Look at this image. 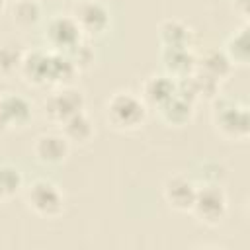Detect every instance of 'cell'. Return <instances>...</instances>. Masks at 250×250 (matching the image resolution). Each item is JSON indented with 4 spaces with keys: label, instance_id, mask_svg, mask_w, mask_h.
Wrapping results in <instances>:
<instances>
[{
    "label": "cell",
    "instance_id": "cell-22",
    "mask_svg": "<svg viewBox=\"0 0 250 250\" xmlns=\"http://www.w3.org/2000/svg\"><path fill=\"white\" fill-rule=\"evenodd\" d=\"M66 57L70 59V62L76 66L78 72L90 70V68L94 66V62H96V49H94V45H92V39H86V37H84L76 47H72V49L66 53Z\"/></svg>",
    "mask_w": 250,
    "mask_h": 250
},
{
    "label": "cell",
    "instance_id": "cell-7",
    "mask_svg": "<svg viewBox=\"0 0 250 250\" xmlns=\"http://www.w3.org/2000/svg\"><path fill=\"white\" fill-rule=\"evenodd\" d=\"M86 39L104 37L111 27V12L102 0H82L70 14Z\"/></svg>",
    "mask_w": 250,
    "mask_h": 250
},
{
    "label": "cell",
    "instance_id": "cell-16",
    "mask_svg": "<svg viewBox=\"0 0 250 250\" xmlns=\"http://www.w3.org/2000/svg\"><path fill=\"white\" fill-rule=\"evenodd\" d=\"M160 47H191L193 31L191 27L178 18H166L158 23L156 29Z\"/></svg>",
    "mask_w": 250,
    "mask_h": 250
},
{
    "label": "cell",
    "instance_id": "cell-21",
    "mask_svg": "<svg viewBox=\"0 0 250 250\" xmlns=\"http://www.w3.org/2000/svg\"><path fill=\"white\" fill-rule=\"evenodd\" d=\"M25 188L23 174L16 164L2 162L0 164V193L4 199H10L18 193H21Z\"/></svg>",
    "mask_w": 250,
    "mask_h": 250
},
{
    "label": "cell",
    "instance_id": "cell-12",
    "mask_svg": "<svg viewBox=\"0 0 250 250\" xmlns=\"http://www.w3.org/2000/svg\"><path fill=\"white\" fill-rule=\"evenodd\" d=\"M162 72L172 78H184L197 70V55L191 47H160Z\"/></svg>",
    "mask_w": 250,
    "mask_h": 250
},
{
    "label": "cell",
    "instance_id": "cell-27",
    "mask_svg": "<svg viewBox=\"0 0 250 250\" xmlns=\"http://www.w3.org/2000/svg\"><path fill=\"white\" fill-rule=\"evenodd\" d=\"M37 2H39V0H37Z\"/></svg>",
    "mask_w": 250,
    "mask_h": 250
},
{
    "label": "cell",
    "instance_id": "cell-19",
    "mask_svg": "<svg viewBox=\"0 0 250 250\" xmlns=\"http://www.w3.org/2000/svg\"><path fill=\"white\" fill-rule=\"evenodd\" d=\"M25 49L21 43L14 39L0 41V78H8L20 72Z\"/></svg>",
    "mask_w": 250,
    "mask_h": 250
},
{
    "label": "cell",
    "instance_id": "cell-25",
    "mask_svg": "<svg viewBox=\"0 0 250 250\" xmlns=\"http://www.w3.org/2000/svg\"><path fill=\"white\" fill-rule=\"evenodd\" d=\"M6 4H8V0H0V16H2V12L6 10Z\"/></svg>",
    "mask_w": 250,
    "mask_h": 250
},
{
    "label": "cell",
    "instance_id": "cell-6",
    "mask_svg": "<svg viewBox=\"0 0 250 250\" xmlns=\"http://www.w3.org/2000/svg\"><path fill=\"white\" fill-rule=\"evenodd\" d=\"M82 109H86V98H84L82 90L74 88L72 84L53 88L51 94L43 102V115L51 123H57V125H61L64 119H68L70 115H74Z\"/></svg>",
    "mask_w": 250,
    "mask_h": 250
},
{
    "label": "cell",
    "instance_id": "cell-17",
    "mask_svg": "<svg viewBox=\"0 0 250 250\" xmlns=\"http://www.w3.org/2000/svg\"><path fill=\"white\" fill-rule=\"evenodd\" d=\"M234 68L236 66L230 62V59L225 55L223 49H211L201 57H197V70L219 82H225L227 78H230Z\"/></svg>",
    "mask_w": 250,
    "mask_h": 250
},
{
    "label": "cell",
    "instance_id": "cell-3",
    "mask_svg": "<svg viewBox=\"0 0 250 250\" xmlns=\"http://www.w3.org/2000/svg\"><path fill=\"white\" fill-rule=\"evenodd\" d=\"M148 117V105L131 90H117L104 102V119L117 133L139 131Z\"/></svg>",
    "mask_w": 250,
    "mask_h": 250
},
{
    "label": "cell",
    "instance_id": "cell-23",
    "mask_svg": "<svg viewBox=\"0 0 250 250\" xmlns=\"http://www.w3.org/2000/svg\"><path fill=\"white\" fill-rule=\"evenodd\" d=\"M199 176H201V184H221L223 178L227 176V168L221 162L209 160V162H203L201 164Z\"/></svg>",
    "mask_w": 250,
    "mask_h": 250
},
{
    "label": "cell",
    "instance_id": "cell-14",
    "mask_svg": "<svg viewBox=\"0 0 250 250\" xmlns=\"http://www.w3.org/2000/svg\"><path fill=\"white\" fill-rule=\"evenodd\" d=\"M176 94V78L166 72H152L141 84V98L148 107H158Z\"/></svg>",
    "mask_w": 250,
    "mask_h": 250
},
{
    "label": "cell",
    "instance_id": "cell-20",
    "mask_svg": "<svg viewBox=\"0 0 250 250\" xmlns=\"http://www.w3.org/2000/svg\"><path fill=\"white\" fill-rule=\"evenodd\" d=\"M12 23L20 29H31L41 21L43 10L37 0H16L12 10Z\"/></svg>",
    "mask_w": 250,
    "mask_h": 250
},
{
    "label": "cell",
    "instance_id": "cell-18",
    "mask_svg": "<svg viewBox=\"0 0 250 250\" xmlns=\"http://www.w3.org/2000/svg\"><path fill=\"white\" fill-rule=\"evenodd\" d=\"M225 55L230 59L234 66H248L250 62V41H248V23H242L234 29L223 45Z\"/></svg>",
    "mask_w": 250,
    "mask_h": 250
},
{
    "label": "cell",
    "instance_id": "cell-24",
    "mask_svg": "<svg viewBox=\"0 0 250 250\" xmlns=\"http://www.w3.org/2000/svg\"><path fill=\"white\" fill-rule=\"evenodd\" d=\"M230 8L236 16H240L242 23H248L250 18V0H230Z\"/></svg>",
    "mask_w": 250,
    "mask_h": 250
},
{
    "label": "cell",
    "instance_id": "cell-13",
    "mask_svg": "<svg viewBox=\"0 0 250 250\" xmlns=\"http://www.w3.org/2000/svg\"><path fill=\"white\" fill-rule=\"evenodd\" d=\"M156 113H158V117L164 125L182 129V127H186L193 121L195 102H191V100H188V98H184L176 92L170 100H166L162 105L156 107Z\"/></svg>",
    "mask_w": 250,
    "mask_h": 250
},
{
    "label": "cell",
    "instance_id": "cell-15",
    "mask_svg": "<svg viewBox=\"0 0 250 250\" xmlns=\"http://www.w3.org/2000/svg\"><path fill=\"white\" fill-rule=\"evenodd\" d=\"M61 133L62 137L74 145V146H86L94 141L96 137V125H94V119L86 113V109L70 115L68 119H64L61 125Z\"/></svg>",
    "mask_w": 250,
    "mask_h": 250
},
{
    "label": "cell",
    "instance_id": "cell-5",
    "mask_svg": "<svg viewBox=\"0 0 250 250\" xmlns=\"http://www.w3.org/2000/svg\"><path fill=\"white\" fill-rule=\"evenodd\" d=\"M229 213V195L221 184H199L189 215L205 227H219Z\"/></svg>",
    "mask_w": 250,
    "mask_h": 250
},
{
    "label": "cell",
    "instance_id": "cell-11",
    "mask_svg": "<svg viewBox=\"0 0 250 250\" xmlns=\"http://www.w3.org/2000/svg\"><path fill=\"white\" fill-rule=\"evenodd\" d=\"M72 145L62 137V133H41L33 139L31 154L43 166H59L70 156Z\"/></svg>",
    "mask_w": 250,
    "mask_h": 250
},
{
    "label": "cell",
    "instance_id": "cell-26",
    "mask_svg": "<svg viewBox=\"0 0 250 250\" xmlns=\"http://www.w3.org/2000/svg\"><path fill=\"white\" fill-rule=\"evenodd\" d=\"M2 203H4V197H2V193H0V205H2Z\"/></svg>",
    "mask_w": 250,
    "mask_h": 250
},
{
    "label": "cell",
    "instance_id": "cell-1",
    "mask_svg": "<svg viewBox=\"0 0 250 250\" xmlns=\"http://www.w3.org/2000/svg\"><path fill=\"white\" fill-rule=\"evenodd\" d=\"M25 84L35 88H61L70 86L80 74L64 53L51 49L25 51L20 72Z\"/></svg>",
    "mask_w": 250,
    "mask_h": 250
},
{
    "label": "cell",
    "instance_id": "cell-10",
    "mask_svg": "<svg viewBox=\"0 0 250 250\" xmlns=\"http://www.w3.org/2000/svg\"><path fill=\"white\" fill-rule=\"evenodd\" d=\"M197 184L186 174H172L162 184V197L176 213H189L195 199Z\"/></svg>",
    "mask_w": 250,
    "mask_h": 250
},
{
    "label": "cell",
    "instance_id": "cell-2",
    "mask_svg": "<svg viewBox=\"0 0 250 250\" xmlns=\"http://www.w3.org/2000/svg\"><path fill=\"white\" fill-rule=\"evenodd\" d=\"M211 123L219 137L230 143H244L250 137V107L246 102L219 94L213 102Z\"/></svg>",
    "mask_w": 250,
    "mask_h": 250
},
{
    "label": "cell",
    "instance_id": "cell-9",
    "mask_svg": "<svg viewBox=\"0 0 250 250\" xmlns=\"http://www.w3.org/2000/svg\"><path fill=\"white\" fill-rule=\"evenodd\" d=\"M31 117L33 107L25 96L14 92L0 96V135L16 129H25Z\"/></svg>",
    "mask_w": 250,
    "mask_h": 250
},
{
    "label": "cell",
    "instance_id": "cell-4",
    "mask_svg": "<svg viewBox=\"0 0 250 250\" xmlns=\"http://www.w3.org/2000/svg\"><path fill=\"white\" fill-rule=\"evenodd\" d=\"M23 201L27 209L41 219H59L66 209V197L62 189L47 178H37L25 186Z\"/></svg>",
    "mask_w": 250,
    "mask_h": 250
},
{
    "label": "cell",
    "instance_id": "cell-8",
    "mask_svg": "<svg viewBox=\"0 0 250 250\" xmlns=\"http://www.w3.org/2000/svg\"><path fill=\"white\" fill-rule=\"evenodd\" d=\"M43 39L47 43V49L66 55L84 39V35L70 14H55L53 18L47 20Z\"/></svg>",
    "mask_w": 250,
    "mask_h": 250
}]
</instances>
